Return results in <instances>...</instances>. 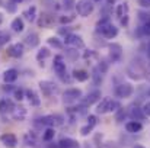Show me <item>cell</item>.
<instances>
[{
  "label": "cell",
  "mask_w": 150,
  "mask_h": 148,
  "mask_svg": "<svg viewBox=\"0 0 150 148\" xmlns=\"http://www.w3.org/2000/svg\"><path fill=\"white\" fill-rule=\"evenodd\" d=\"M88 125H91V126H95L96 125V116L95 115H91L88 118Z\"/></svg>",
  "instance_id": "cell-37"
},
{
  "label": "cell",
  "mask_w": 150,
  "mask_h": 148,
  "mask_svg": "<svg viewBox=\"0 0 150 148\" xmlns=\"http://www.w3.org/2000/svg\"><path fill=\"white\" fill-rule=\"evenodd\" d=\"M9 41H10V35L7 32H4V31H0V45H3Z\"/></svg>",
  "instance_id": "cell-29"
},
{
  "label": "cell",
  "mask_w": 150,
  "mask_h": 148,
  "mask_svg": "<svg viewBox=\"0 0 150 148\" xmlns=\"http://www.w3.org/2000/svg\"><path fill=\"white\" fill-rule=\"evenodd\" d=\"M147 74H149V76H147V77H149V79H150V68H149V71H147Z\"/></svg>",
  "instance_id": "cell-44"
},
{
  "label": "cell",
  "mask_w": 150,
  "mask_h": 148,
  "mask_svg": "<svg viewBox=\"0 0 150 148\" xmlns=\"http://www.w3.org/2000/svg\"><path fill=\"white\" fill-rule=\"evenodd\" d=\"M95 57H96V52L95 51H86L83 54V58L85 60H91V58H95Z\"/></svg>",
  "instance_id": "cell-33"
},
{
  "label": "cell",
  "mask_w": 150,
  "mask_h": 148,
  "mask_svg": "<svg viewBox=\"0 0 150 148\" xmlns=\"http://www.w3.org/2000/svg\"><path fill=\"white\" fill-rule=\"evenodd\" d=\"M52 67H54V71H55L60 77H63V74L66 73V62L63 61V58H61L60 55H57V57L54 58Z\"/></svg>",
  "instance_id": "cell-9"
},
{
  "label": "cell",
  "mask_w": 150,
  "mask_h": 148,
  "mask_svg": "<svg viewBox=\"0 0 150 148\" xmlns=\"http://www.w3.org/2000/svg\"><path fill=\"white\" fill-rule=\"evenodd\" d=\"M73 4H76V3H74V0H67V1L64 0V7H66L67 10H69V9H71V7H73Z\"/></svg>",
  "instance_id": "cell-39"
},
{
  "label": "cell",
  "mask_w": 150,
  "mask_h": 148,
  "mask_svg": "<svg viewBox=\"0 0 150 148\" xmlns=\"http://www.w3.org/2000/svg\"><path fill=\"white\" fill-rule=\"evenodd\" d=\"M149 95H150V92H149Z\"/></svg>",
  "instance_id": "cell-48"
},
{
  "label": "cell",
  "mask_w": 150,
  "mask_h": 148,
  "mask_svg": "<svg viewBox=\"0 0 150 148\" xmlns=\"http://www.w3.org/2000/svg\"><path fill=\"white\" fill-rule=\"evenodd\" d=\"M48 44H50L51 47H55V48H61V47H63V44H61L57 38H54V36H52V38H48Z\"/></svg>",
  "instance_id": "cell-30"
},
{
  "label": "cell",
  "mask_w": 150,
  "mask_h": 148,
  "mask_svg": "<svg viewBox=\"0 0 150 148\" xmlns=\"http://www.w3.org/2000/svg\"><path fill=\"white\" fill-rule=\"evenodd\" d=\"M143 34L144 35H150V18L146 20V23L143 25Z\"/></svg>",
  "instance_id": "cell-32"
},
{
  "label": "cell",
  "mask_w": 150,
  "mask_h": 148,
  "mask_svg": "<svg viewBox=\"0 0 150 148\" xmlns=\"http://www.w3.org/2000/svg\"><path fill=\"white\" fill-rule=\"evenodd\" d=\"M142 110H143V113H144V115L150 116V102H146V103H144V106H143V109H142Z\"/></svg>",
  "instance_id": "cell-38"
},
{
  "label": "cell",
  "mask_w": 150,
  "mask_h": 148,
  "mask_svg": "<svg viewBox=\"0 0 150 148\" xmlns=\"http://www.w3.org/2000/svg\"><path fill=\"white\" fill-rule=\"evenodd\" d=\"M130 115H131V118L136 119V121H142V119H144V113H143V110L139 109V107H133L131 112H130Z\"/></svg>",
  "instance_id": "cell-26"
},
{
  "label": "cell",
  "mask_w": 150,
  "mask_h": 148,
  "mask_svg": "<svg viewBox=\"0 0 150 148\" xmlns=\"http://www.w3.org/2000/svg\"><path fill=\"white\" fill-rule=\"evenodd\" d=\"M117 107H118V103H117L115 100H112L111 97H103L99 102V105H98L96 112H98V113H106V112L115 110Z\"/></svg>",
  "instance_id": "cell-2"
},
{
  "label": "cell",
  "mask_w": 150,
  "mask_h": 148,
  "mask_svg": "<svg viewBox=\"0 0 150 148\" xmlns=\"http://www.w3.org/2000/svg\"><path fill=\"white\" fill-rule=\"evenodd\" d=\"M29 47H37L38 44H40V39H38V35L37 34H29L28 36H26V41H25Z\"/></svg>",
  "instance_id": "cell-25"
},
{
  "label": "cell",
  "mask_w": 150,
  "mask_h": 148,
  "mask_svg": "<svg viewBox=\"0 0 150 148\" xmlns=\"http://www.w3.org/2000/svg\"><path fill=\"white\" fill-rule=\"evenodd\" d=\"M125 129H127L128 132H131V134H136V132H140V131L143 129V126H142L140 122L131 121V122H128V123L125 125Z\"/></svg>",
  "instance_id": "cell-17"
},
{
  "label": "cell",
  "mask_w": 150,
  "mask_h": 148,
  "mask_svg": "<svg viewBox=\"0 0 150 148\" xmlns=\"http://www.w3.org/2000/svg\"><path fill=\"white\" fill-rule=\"evenodd\" d=\"M74 7L77 10V15H80L82 18H88L93 12V3L91 0H79Z\"/></svg>",
  "instance_id": "cell-1"
},
{
  "label": "cell",
  "mask_w": 150,
  "mask_h": 148,
  "mask_svg": "<svg viewBox=\"0 0 150 148\" xmlns=\"http://www.w3.org/2000/svg\"><path fill=\"white\" fill-rule=\"evenodd\" d=\"M93 1H99V0H93Z\"/></svg>",
  "instance_id": "cell-46"
},
{
  "label": "cell",
  "mask_w": 150,
  "mask_h": 148,
  "mask_svg": "<svg viewBox=\"0 0 150 148\" xmlns=\"http://www.w3.org/2000/svg\"><path fill=\"white\" fill-rule=\"evenodd\" d=\"M10 28H12L15 32H22V31H23V28H25V25H23V20H22L21 18H15V19L12 20V25H10Z\"/></svg>",
  "instance_id": "cell-20"
},
{
  "label": "cell",
  "mask_w": 150,
  "mask_h": 148,
  "mask_svg": "<svg viewBox=\"0 0 150 148\" xmlns=\"http://www.w3.org/2000/svg\"><path fill=\"white\" fill-rule=\"evenodd\" d=\"M73 20H74V16H61L60 18L61 23H69V22H73Z\"/></svg>",
  "instance_id": "cell-34"
},
{
  "label": "cell",
  "mask_w": 150,
  "mask_h": 148,
  "mask_svg": "<svg viewBox=\"0 0 150 148\" xmlns=\"http://www.w3.org/2000/svg\"><path fill=\"white\" fill-rule=\"evenodd\" d=\"M64 42H66V45H70L73 48H83V45H85L82 36L74 35V34H67L64 38Z\"/></svg>",
  "instance_id": "cell-3"
},
{
  "label": "cell",
  "mask_w": 150,
  "mask_h": 148,
  "mask_svg": "<svg viewBox=\"0 0 150 148\" xmlns=\"http://www.w3.org/2000/svg\"><path fill=\"white\" fill-rule=\"evenodd\" d=\"M100 74H102V73H99L98 68L93 71V79H95V83H96V84H99L100 81H102V76H100Z\"/></svg>",
  "instance_id": "cell-31"
},
{
  "label": "cell",
  "mask_w": 150,
  "mask_h": 148,
  "mask_svg": "<svg viewBox=\"0 0 150 148\" xmlns=\"http://www.w3.org/2000/svg\"><path fill=\"white\" fill-rule=\"evenodd\" d=\"M73 77L77 80V81H86L89 79V73L85 71V70H74L73 71Z\"/></svg>",
  "instance_id": "cell-21"
},
{
  "label": "cell",
  "mask_w": 150,
  "mask_h": 148,
  "mask_svg": "<svg viewBox=\"0 0 150 148\" xmlns=\"http://www.w3.org/2000/svg\"><path fill=\"white\" fill-rule=\"evenodd\" d=\"M147 57L150 58V42H149V45H147Z\"/></svg>",
  "instance_id": "cell-41"
},
{
  "label": "cell",
  "mask_w": 150,
  "mask_h": 148,
  "mask_svg": "<svg viewBox=\"0 0 150 148\" xmlns=\"http://www.w3.org/2000/svg\"><path fill=\"white\" fill-rule=\"evenodd\" d=\"M92 129H93V126H91V125H86V126H83V128L80 129V134H82V135H88V134H89Z\"/></svg>",
  "instance_id": "cell-35"
},
{
  "label": "cell",
  "mask_w": 150,
  "mask_h": 148,
  "mask_svg": "<svg viewBox=\"0 0 150 148\" xmlns=\"http://www.w3.org/2000/svg\"><path fill=\"white\" fill-rule=\"evenodd\" d=\"M18 74H19V73H18L15 68L6 70V71H4V74H3V80H4L6 83H13V81H16Z\"/></svg>",
  "instance_id": "cell-16"
},
{
  "label": "cell",
  "mask_w": 150,
  "mask_h": 148,
  "mask_svg": "<svg viewBox=\"0 0 150 148\" xmlns=\"http://www.w3.org/2000/svg\"><path fill=\"white\" fill-rule=\"evenodd\" d=\"M40 86H41V90L44 92L45 96H52V95L58 93V87L51 81H41Z\"/></svg>",
  "instance_id": "cell-7"
},
{
  "label": "cell",
  "mask_w": 150,
  "mask_h": 148,
  "mask_svg": "<svg viewBox=\"0 0 150 148\" xmlns=\"http://www.w3.org/2000/svg\"><path fill=\"white\" fill-rule=\"evenodd\" d=\"M15 99H16V100H19V102L23 99V90H22V89L15 90Z\"/></svg>",
  "instance_id": "cell-36"
},
{
  "label": "cell",
  "mask_w": 150,
  "mask_h": 148,
  "mask_svg": "<svg viewBox=\"0 0 150 148\" xmlns=\"http://www.w3.org/2000/svg\"><path fill=\"white\" fill-rule=\"evenodd\" d=\"M7 51H9V55H12V57H15V58H19V57L23 55V44H21V42L13 44Z\"/></svg>",
  "instance_id": "cell-12"
},
{
  "label": "cell",
  "mask_w": 150,
  "mask_h": 148,
  "mask_svg": "<svg viewBox=\"0 0 150 148\" xmlns=\"http://www.w3.org/2000/svg\"><path fill=\"white\" fill-rule=\"evenodd\" d=\"M0 140H1V142L7 148H15L18 145V138H16L13 134H3V135L0 137Z\"/></svg>",
  "instance_id": "cell-10"
},
{
  "label": "cell",
  "mask_w": 150,
  "mask_h": 148,
  "mask_svg": "<svg viewBox=\"0 0 150 148\" xmlns=\"http://www.w3.org/2000/svg\"><path fill=\"white\" fill-rule=\"evenodd\" d=\"M139 3H140L143 7H150V0H139Z\"/></svg>",
  "instance_id": "cell-40"
},
{
  "label": "cell",
  "mask_w": 150,
  "mask_h": 148,
  "mask_svg": "<svg viewBox=\"0 0 150 148\" xmlns=\"http://www.w3.org/2000/svg\"><path fill=\"white\" fill-rule=\"evenodd\" d=\"M82 96V92L79 89H69L64 92V102H73Z\"/></svg>",
  "instance_id": "cell-11"
},
{
  "label": "cell",
  "mask_w": 150,
  "mask_h": 148,
  "mask_svg": "<svg viewBox=\"0 0 150 148\" xmlns=\"http://www.w3.org/2000/svg\"><path fill=\"white\" fill-rule=\"evenodd\" d=\"M0 23H1V15H0Z\"/></svg>",
  "instance_id": "cell-45"
},
{
  "label": "cell",
  "mask_w": 150,
  "mask_h": 148,
  "mask_svg": "<svg viewBox=\"0 0 150 148\" xmlns=\"http://www.w3.org/2000/svg\"><path fill=\"white\" fill-rule=\"evenodd\" d=\"M115 95L118 97H130L133 95V86L128 83H122L120 86H117L115 89Z\"/></svg>",
  "instance_id": "cell-4"
},
{
  "label": "cell",
  "mask_w": 150,
  "mask_h": 148,
  "mask_svg": "<svg viewBox=\"0 0 150 148\" xmlns=\"http://www.w3.org/2000/svg\"><path fill=\"white\" fill-rule=\"evenodd\" d=\"M16 1H19V0H16Z\"/></svg>",
  "instance_id": "cell-47"
},
{
  "label": "cell",
  "mask_w": 150,
  "mask_h": 148,
  "mask_svg": "<svg viewBox=\"0 0 150 148\" xmlns=\"http://www.w3.org/2000/svg\"><path fill=\"white\" fill-rule=\"evenodd\" d=\"M12 116L15 121H23L25 116H26V109L23 106H19V107H13L12 109Z\"/></svg>",
  "instance_id": "cell-14"
},
{
  "label": "cell",
  "mask_w": 150,
  "mask_h": 148,
  "mask_svg": "<svg viewBox=\"0 0 150 148\" xmlns=\"http://www.w3.org/2000/svg\"><path fill=\"white\" fill-rule=\"evenodd\" d=\"M122 57V47L120 44H111L109 45V58L112 60V62L120 61Z\"/></svg>",
  "instance_id": "cell-6"
},
{
  "label": "cell",
  "mask_w": 150,
  "mask_h": 148,
  "mask_svg": "<svg viewBox=\"0 0 150 148\" xmlns=\"http://www.w3.org/2000/svg\"><path fill=\"white\" fill-rule=\"evenodd\" d=\"M23 16H25L29 22H34V20H35V18H37V7H35V6L28 7V9L23 12Z\"/></svg>",
  "instance_id": "cell-22"
},
{
  "label": "cell",
  "mask_w": 150,
  "mask_h": 148,
  "mask_svg": "<svg viewBox=\"0 0 150 148\" xmlns=\"http://www.w3.org/2000/svg\"><path fill=\"white\" fill-rule=\"evenodd\" d=\"M115 13H117V16H118L120 19L124 18V16H128V4H127V3H121V4H118Z\"/></svg>",
  "instance_id": "cell-19"
},
{
  "label": "cell",
  "mask_w": 150,
  "mask_h": 148,
  "mask_svg": "<svg viewBox=\"0 0 150 148\" xmlns=\"http://www.w3.org/2000/svg\"><path fill=\"white\" fill-rule=\"evenodd\" d=\"M40 122L42 125H48V126H60V125H63V118L58 116V115H51V116L41 118Z\"/></svg>",
  "instance_id": "cell-5"
},
{
  "label": "cell",
  "mask_w": 150,
  "mask_h": 148,
  "mask_svg": "<svg viewBox=\"0 0 150 148\" xmlns=\"http://www.w3.org/2000/svg\"><path fill=\"white\" fill-rule=\"evenodd\" d=\"M133 148H144V147H143V145H134Z\"/></svg>",
  "instance_id": "cell-43"
},
{
  "label": "cell",
  "mask_w": 150,
  "mask_h": 148,
  "mask_svg": "<svg viewBox=\"0 0 150 148\" xmlns=\"http://www.w3.org/2000/svg\"><path fill=\"white\" fill-rule=\"evenodd\" d=\"M99 99H100V90H93V92H91V93L86 96V99L83 100V103H85L86 106H91V105L96 103Z\"/></svg>",
  "instance_id": "cell-13"
},
{
  "label": "cell",
  "mask_w": 150,
  "mask_h": 148,
  "mask_svg": "<svg viewBox=\"0 0 150 148\" xmlns=\"http://www.w3.org/2000/svg\"><path fill=\"white\" fill-rule=\"evenodd\" d=\"M26 96H28V99H29V102H31L32 106H40L41 100H40L38 95H37L34 90H26Z\"/></svg>",
  "instance_id": "cell-23"
},
{
  "label": "cell",
  "mask_w": 150,
  "mask_h": 148,
  "mask_svg": "<svg viewBox=\"0 0 150 148\" xmlns=\"http://www.w3.org/2000/svg\"><path fill=\"white\" fill-rule=\"evenodd\" d=\"M58 148H79V142L71 140V138H63L58 142Z\"/></svg>",
  "instance_id": "cell-15"
},
{
  "label": "cell",
  "mask_w": 150,
  "mask_h": 148,
  "mask_svg": "<svg viewBox=\"0 0 150 148\" xmlns=\"http://www.w3.org/2000/svg\"><path fill=\"white\" fill-rule=\"evenodd\" d=\"M102 35L105 36V38H108V39H112V38H115L117 35H118V28H115L112 23L102 32Z\"/></svg>",
  "instance_id": "cell-18"
},
{
  "label": "cell",
  "mask_w": 150,
  "mask_h": 148,
  "mask_svg": "<svg viewBox=\"0 0 150 148\" xmlns=\"http://www.w3.org/2000/svg\"><path fill=\"white\" fill-rule=\"evenodd\" d=\"M106 1H108V4H114L117 0H106Z\"/></svg>",
  "instance_id": "cell-42"
},
{
  "label": "cell",
  "mask_w": 150,
  "mask_h": 148,
  "mask_svg": "<svg viewBox=\"0 0 150 148\" xmlns=\"http://www.w3.org/2000/svg\"><path fill=\"white\" fill-rule=\"evenodd\" d=\"M54 135H55V131H54V128H48V129L44 132V135H42V140H44V141H51V140L54 138Z\"/></svg>",
  "instance_id": "cell-28"
},
{
  "label": "cell",
  "mask_w": 150,
  "mask_h": 148,
  "mask_svg": "<svg viewBox=\"0 0 150 148\" xmlns=\"http://www.w3.org/2000/svg\"><path fill=\"white\" fill-rule=\"evenodd\" d=\"M15 106H13V103L10 102V100H1L0 102V113H6V112H12V109H13Z\"/></svg>",
  "instance_id": "cell-24"
},
{
  "label": "cell",
  "mask_w": 150,
  "mask_h": 148,
  "mask_svg": "<svg viewBox=\"0 0 150 148\" xmlns=\"http://www.w3.org/2000/svg\"><path fill=\"white\" fill-rule=\"evenodd\" d=\"M48 55H50L48 48H42V49L38 51V54H37V60H38V61H42V60H45Z\"/></svg>",
  "instance_id": "cell-27"
},
{
  "label": "cell",
  "mask_w": 150,
  "mask_h": 148,
  "mask_svg": "<svg viewBox=\"0 0 150 148\" xmlns=\"http://www.w3.org/2000/svg\"><path fill=\"white\" fill-rule=\"evenodd\" d=\"M54 25V16L51 13H42L38 19V26L40 28H51Z\"/></svg>",
  "instance_id": "cell-8"
}]
</instances>
